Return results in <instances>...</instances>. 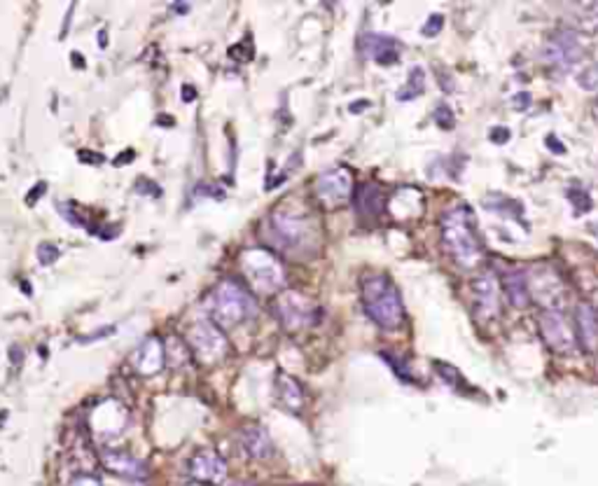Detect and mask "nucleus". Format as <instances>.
<instances>
[{"label":"nucleus","instance_id":"1","mask_svg":"<svg viewBox=\"0 0 598 486\" xmlns=\"http://www.w3.org/2000/svg\"><path fill=\"white\" fill-rule=\"evenodd\" d=\"M262 239L271 251L290 260H311L318 255L323 234L318 223L299 211L279 208L262 223Z\"/></svg>","mask_w":598,"mask_h":486},{"label":"nucleus","instance_id":"2","mask_svg":"<svg viewBox=\"0 0 598 486\" xmlns=\"http://www.w3.org/2000/svg\"><path fill=\"white\" fill-rule=\"evenodd\" d=\"M442 230L444 251L453 257V262L463 269H472L481 262L484 251H481L479 232H477V220L472 208L459 204L449 208L440 220Z\"/></svg>","mask_w":598,"mask_h":486},{"label":"nucleus","instance_id":"3","mask_svg":"<svg viewBox=\"0 0 598 486\" xmlns=\"http://www.w3.org/2000/svg\"><path fill=\"white\" fill-rule=\"evenodd\" d=\"M206 311L208 319L223 330L239 328V325L255 319V313H258L255 292L243 281L223 279L208 292Z\"/></svg>","mask_w":598,"mask_h":486},{"label":"nucleus","instance_id":"4","mask_svg":"<svg viewBox=\"0 0 598 486\" xmlns=\"http://www.w3.org/2000/svg\"><path fill=\"white\" fill-rule=\"evenodd\" d=\"M360 302L365 313L381 330H397L404 323V304L400 291L386 274H367L360 281Z\"/></svg>","mask_w":598,"mask_h":486},{"label":"nucleus","instance_id":"5","mask_svg":"<svg viewBox=\"0 0 598 486\" xmlns=\"http://www.w3.org/2000/svg\"><path fill=\"white\" fill-rule=\"evenodd\" d=\"M243 283L255 295H280L286 288V267L274 251L269 248H248L241 255Z\"/></svg>","mask_w":598,"mask_h":486},{"label":"nucleus","instance_id":"6","mask_svg":"<svg viewBox=\"0 0 598 486\" xmlns=\"http://www.w3.org/2000/svg\"><path fill=\"white\" fill-rule=\"evenodd\" d=\"M185 341H187L192 356L208 365L220 363L230 351V341L224 337L223 328H218L211 319L195 320L185 332Z\"/></svg>","mask_w":598,"mask_h":486},{"label":"nucleus","instance_id":"7","mask_svg":"<svg viewBox=\"0 0 598 486\" xmlns=\"http://www.w3.org/2000/svg\"><path fill=\"white\" fill-rule=\"evenodd\" d=\"M274 313L288 332H302L320 320V309L297 291H283L276 295Z\"/></svg>","mask_w":598,"mask_h":486},{"label":"nucleus","instance_id":"8","mask_svg":"<svg viewBox=\"0 0 598 486\" xmlns=\"http://www.w3.org/2000/svg\"><path fill=\"white\" fill-rule=\"evenodd\" d=\"M356 192L353 185V174L346 167H332L316 178L313 183V195L320 202V206L327 211L341 208Z\"/></svg>","mask_w":598,"mask_h":486},{"label":"nucleus","instance_id":"9","mask_svg":"<svg viewBox=\"0 0 598 486\" xmlns=\"http://www.w3.org/2000/svg\"><path fill=\"white\" fill-rule=\"evenodd\" d=\"M537 330H540V337L549 351L559 353V356H565L577 347L575 325L568 320V316L561 309H545L537 319Z\"/></svg>","mask_w":598,"mask_h":486},{"label":"nucleus","instance_id":"10","mask_svg":"<svg viewBox=\"0 0 598 486\" xmlns=\"http://www.w3.org/2000/svg\"><path fill=\"white\" fill-rule=\"evenodd\" d=\"M524 274L526 281H528L531 300L545 304V309H559V302H564L565 291L564 281L556 274V269H552L549 264H536V267H531Z\"/></svg>","mask_w":598,"mask_h":486},{"label":"nucleus","instance_id":"11","mask_svg":"<svg viewBox=\"0 0 598 486\" xmlns=\"http://www.w3.org/2000/svg\"><path fill=\"white\" fill-rule=\"evenodd\" d=\"M129 424V412L118 400H106L91 412L90 428L101 442H110L119 437Z\"/></svg>","mask_w":598,"mask_h":486},{"label":"nucleus","instance_id":"12","mask_svg":"<svg viewBox=\"0 0 598 486\" xmlns=\"http://www.w3.org/2000/svg\"><path fill=\"white\" fill-rule=\"evenodd\" d=\"M470 291H472V304H475L477 319L481 320H493L500 316V285L498 279L491 272H484L477 279H472L470 283Z\"/></svg>","mask_w":598,"mask_h":486},{"label":"nucleus","instance_id":"13","mask_svg":"<svg viewBox=\"0 0 598 486\" xmlns=\"http://www.w3.org/2000/svg\"><path fill=\"white\" fill-rule=\"evenodd\" d=\"M540 54H543V62L549 63V66L571 68L582 56V45L580 40H577V33L559 31V33L549 35Z\"/></svg>","mask_w":598,"mask_h":486},{"label":"nucleus","instance_id":"14","mask_svg":"<svg viewBox=\"0 0 598 486\" xmlns=\"http://www.w3.org/2000/svg\"><path fill=\"white\" fill-rule=\"evenodd\" d=\"M131 365L140 376H155L166 367V347L159 337H147L131 353Z\"/></svg>","mask_w":598,"mask_h":486},{"label":"nucleus","instance_id":"15","mask_svg":"<svg viewBox=\"0 0 598 486\" xmlns=\"http://www.w3.org/2000/svg\"><path fill=\"white\" fill-rule=\"evenodd\" d=\"M190 475L199 484L218 486L227 480V463L215 449H202L196 452L190 461Z\"/></svg>","mask_w":598,"mask_h":486},{"label":"nucleus","instance_id":"16","mask_svg":"<svg viewBox=\"0 0 598 486\" xmlns=\"http://www.w3.org/2000/svg\"><path fill=\"white\" fill-rule=\"evenodd\" d=\"M353 206H356L360 220L375 223V220L381 218L384 208H386V195L381 192L379 185H360L353 192Z\"/></svg>","mask_w":598,"mask_h":486},{"label":"nucleus","instance_id":"17","mask_svg":"<svg viewBox=\"0 0 598 486\" xmlns=\"http://www.w3.org/2000/svg\"><path fill=\"white\" fill-rule=\"evenodd\" d=\"M575 335L584 353H598V313L592 304L580 302L575 307Z\"/></svg>","mask_w":598,"mask_h":486},{"label":"nucleus","instance_id":"18","mask_svg":"<svg viewBox=\"0 0 598 486\" xmlns=\"http://www.w3.org/2000/svg\"><path fill=\"white\" fill-rule=\"evenodd\" d=\"M101 461H103V465H106L108 472H112V475L124 477V480H134V481L147 480L146 463L136 459V456H131V453L112 452V449H108V452L101 453Z\"/></svg>","mask_w":598,"mask_h":486},{"label":"nucleus","instance_id":"19","mask_svg":"<svg viewBox=\"0 0 598 486\" xmlns=\"http://www.w3.org/2000/svg\"><path fill=\"white\" fill-rule=\"evenodd\" d=\"M360 50L367 59L376 63H395L397 56H400V43H397L393 35H384V33H367L363 35L360 40Z\"/></svg>","mask_w":598,"mask_h":486},{"label":"nucleus","instance_id":"20","mask_svg":"<svg viewBox=\"0 0 598 486\" xmlns=\"http://www.w3.org/2000/svg\"><path fill=\"white\" fill-rule=\"evenodd\" d=\"M241 447L243 452L255 461H264L269 456H274V442L269 437V433L264 431L262 425H246L239 435Z\"/></svg>","mask_w":598,"mask_h":486},{"label":"nucleus","instance_id":"21","mask_svg":"<svg viewBox=\"0 0 598 486\" xmlns=\"http://www.w3.org/2000/svg\"><path fill=\"white\" fill-rule=\"evenodd\" d=\"M503 291L508 302L515 309H528L531 307V291H528V281H526L524 272L515 269L503 276Z\"/></svg>","mask_w":598,"mask_h":486},{"label":"nucleus","instance_id":"22","mask_svg":"<svg viewBox=\"0 0 598 486\" xmlns=\"http://www.w3.org/2000/svg\"><path fill=\"white\" fill-rule=\"evenodd\" d=\"M276 393H279V400L286 405V409L290 412H302L304 403H307V395H304L302 384L295 379V376L286 375V372H279L276 376Z\"/></svg>","mask_w":598,"mask_h":486},{"label":"nucleus","instance_id":"23","mask_svg":"<svg viewBox=\"0 0 598 486\" xmlns=\"http://www.w3.org/2000/svg\"><path fill=\"white\" fill-rule=\"evenodd\" d=\"M388 206H391V213L397 220H403V223L404 220H414L423 213V195H421V190L412 187V190H409V202H404L403 190H397Z\"/></svg>","mask_w":598,"mask_h":486},{"label":"nucleus","instance_id":"24","mask_svg":"<svg viewBox=\"0 0 598 486\" xmlns=\"http://www.w3.org/2000/svg\"><path fill=\"white\" fill-rule=\"evenodd\" d=\"M575 22L580 31L593 35L598 33V3H584L575 10Z\"/></svg>","mask_w":598,"mask_h":486},{"label":"nucleus","instance_id":"25","mask_svg":"<svg viewBox=\"0 0 598 486\" xmlns=\"http://www.w3.org/2000/svg\"><path fill=\"white\" fill-rule=\"evenodd\" d=\"M425 91V71L421 66H416L412 73H409L407 84H404L403 90L397 91V99L400 101H409V99H416Z\"/></svg>","mask_w":598,"mask_h":486},{"label":"nucleus","instance_id":"26","mask_svg":"<svg viewBox=\"0 0 598 486\" xmlns=\"http://www.w3.org/2000/svg\"><path fill=\"white\" fill-rule=\"evenodd\" d=\"M164 347H166V363L171 367H183L187 363V356H190V347H187V341H178V339H168L164 341Z\"/></svg>","mask_w":598,"mask_h":486},{"label":"nucleus","instance_id":"27","mask_svg":"<svg viewBox=\"0 0 598 486\" xmlns=\"http://www.w3.org/2000/svg\"><path fill=\"white\" fill-rule=\"evenodd\" d=\"M577 84H580L582 90L598 91V63H592V66L582 68L580 75H577Z\"/></svg>","mask_w":598,"mask_h":486},{"label":"nucleus","instance_id":"28","mask_svg":"<svg viewBox=\"0 0 598 486\" xmlns=\"http://www.w3.org/2000/svg\"><path fill=\"white\" fill-rule=\"evenodd\" d=\"M59 255H62V251H59L54 243H43V246L38 248V257L43 264H54L56 260H59Z\"/></svg>","mask_w":598,"mask_h":486},{"label":"nucleus","instance_id":"29","mask_svg":"<svg viewBox=\"0 0 598 486\" xmlns=\"http://www.w3.org/2000/svg\"><path fill=\"white\" fill-rule=\"evenodd\" d=\"M442 26H444L442 14H432V17H428V22H425V26L421 28V31H423V35H437L442 31Z\"/></svg>","mask_w":598,"mask_h":486},{"label":"nucleus","instance_id":"30","mask_svg":"<svg viewBox=\"0 0 598 486\" xmlns=\"http://www.w3.org/2000/svg\"><path fill=\"white\" fill-rule=\"evenodd\" d=\"M435 122L440 124L442 129H451L453 127V115H451V108L449 106H437V112H435Z\"/></svg>","mask_w":598,"mask_h":486},{"label":"nucleus","instance_id":"31","mask_svg":"<svg viewBox=\"0 0 598 486\" xmlns=\"http://www.w3.org/2000/svg\"><path fill=\"white\" fill-rule=\"evenodd\" d=\"M66 486H101V481L91 475H80V477H75L73 481H68Z\"/></svg>","mask_w":598,"mask_h":486},{"label":"nucleus","instance_id":"32","mask_svg":"<svg viewBox=\"0 0 598 486\" xmlns=\"http://www.w3.org/2000/svg\"><path fill=\"white\" fill-rule=\"evenodd\" d=\"M187 486H208V484H199V481H195V484H187Z\"/></svg>","mask_w":598,"mask_h":486}]
</instances>
